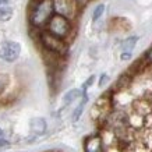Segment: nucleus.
<instances>
[{"instance_id":"nucleus-1","label":"nucleus","mask_w":152,"mask_h":152,"mask_svg":"<svg viewBox=\"0 0 152 152\" xmlns=\"http://www.w3.org/2000/svg\"><path fill=\"white\" fill-rule=\"evenodd\" d=\"M53 0H41L37 1V4L34 7L32 13H31V23L35 27H43L48 25L49 20L53 15Z\"/></svg>"},{"instance_id":"nucleus-2","label":"nucleus","mask_w":152,"mask_h":152,"mask_svg":"<svg viewBox=\"0 0 152 152\" xmlns=\"http://www.w3.org/2000/svg\"><path fill=\"white\" fill-rule=\"evenodd\" d=\"M46 27L49 32H52L56 37L61 38V39L69 37L70 31H71L70 20L67 17H64V15H60V14H56V13L52 15V18L49 20Z\"/></svg>"},{"instance_id":"nucleus-3","label":"nucleus","mask_w":152,"mask_h":152,"mask_svg":"<svg viewBox=\"0 0 152 152\" xmlns=\"http://www.w3.org/2000/svg\"><path fill=\"white\" fill-rule=\"evenodd\" d=\"M41 41H42V43H43V46L46 48L49 52H52V53L61 55V53H64L66 49H67V46H66V43H64V39L56 37V35H53V34L49 32V31L42 32Z\"/></svg>"},{"instance_id":"nucleus-4","label":"nucleus","mask_w":152,"mask_h":152,"mask_svg":"<svg viewBox=\"0 0 152 152\" xmlns=\"http://www.w3.org/2000/svg\"><path fill=\"white\" fill-rule=\"evenodd\" d=\"M20 52H21V46L20 43L13 41L4 42L1 46H0V59L7 61V63H13L18 59Z\"/></svg>"},{"instance_id":"nucleus-5","label":"nucleus","mask_w":152,"mask_h":152,"mask_svg":"<svg viewBox=\"0 0 152 152\" xmlns=\"http://www.w3.org/2000/svg\"><path fill=\"white\" fill-rule=\"evenodd\" d=\"M77 1L75 0H53V9L56 14L64 15L67 18H73L77 11Z\"/></svg>"},{"instance_id":"nucleus-6","label":"nucleus","mask_w":152,"mask_h":152,"mask_svg":"<svg viewBox=\"0 0 152 152\" xmlns=\"http://www.w3.org/2000/svg\"><path fill=\"white\" fill-rule=\"evenodd\" d=\"M85 152H102V140L99 137H91L85 141Z\"/></svg>"},{"instance_id":"nucleus-7","label":"nucleus","mask_w":152,"mask_h":152,"mask_svg":"<svg viewBox=\"0 0 152 152\" xmlns=\"http://www.w3.org/2000/svg\"><path fill=\"white\" fill-rule=\"evenodd\" d=\"M31 129H32V131L35 134H43L46 131V121L42 117L31 120Z\"/></svg>"},{"instance_id":"nucleus-8","label":"nucleus","mask_w":152,"mask_h":152,"mask_svg":"<svg viewBox=\"0 0 152 152\" xmlns=\"http://www.w3.org/2000/svg\"><path fill=\"white\" fill-rule=\"evenodd\" d=\"M81 94H84V92L80 91V89H71V91H69V92L64 95L63 101H64V103H70V102H73L74 99H77L78 96H81Z\"/></svg>"},{"instance_id":"nucleus-9","label":"nucleus","mask_w":152,"mask_h":152,"mask_svg":"<svg viewBox=\"0 0 152 152\" xmlns=\"http://www.w3.org/2000/svg\"><path fill=\"white\" fill-rule=\"evenodd\" d=\"M137 41H138V38H137V37H131V38H129V39H126V41L123 42V50H124V52H130V53H131V50L134 49V46H135Z\"/></svg>"},{"instance_id":"nucleus-10","label":"nucleus","mask_w":152,"mask_h":152,"mask_svg":"<svg viewBox=\"0 0 152 152\" xmlns=\"http://www.w3.org/2000/svg\"><path fill=\"white\" fill-rule=\"evenodd\" d=\"M11 17H13V9L0 7V21H9Z\"/></svg>"},{"instance_id":"nucleus-11","label":"nucleus","mask_w":152,"mask_h":152,"mask_svg":"<svg viewBox=\"0 0 152 152\" xmlns=\"http://www.w3.org/2000/svg\"><path fill=\"white\" fill-rule=\"evenodd\" d=\"M85 102H87V94H84V101L80 103V106L75 109V112H74V115H73V120H74V121H77V120L80 119V116H81V113H83V110H84Z\"/></svg>"},{"instance_id":"nucleus-12","label":"nucleus","mask_w":152,"mask_h":152,"mask_svg":"<svg viewBox=\"0 0 152 152\" xmlns=\"http://www.w3.org/2000/svg\"><path fill=\"white\" fill-rule=\"evenodd\" d=\"M103 11H105V4L96 6V9L94 10V14H92V20H94V21H98V20H99V17H102Z\"/></svg>"},{"instance_id":"nucleus-13","label":"nucleus","mask_w":152,"mask_h":152,"mask_svg":"<svg viewBox=\"0 0 152 152\" xmlns=\"http://www.w3.org/2000/svg\"><path fill=\"white\" fill-rule=\"evenodd\" d=\"M7 84H9V75H6V74H0V94L6 89Z\"/></svg>"},{"instance_id":"nucleus-14","label":"nucleus","mask_w":152,"mask_h":152,"mask_svg":"<svg viewBox=\"0 0 152 152\" xmlns=\"http://www.w3.org/2000/svg\"><path fill=\"white\" fill-rule=\"evenodd\" d=\"M4 145H7V141L4 140L3 133H1V130H0V147H4Z\"/></svg>"},{"instance_id":"nucleus-15","label":"nucleus","mask_w":152,"mask_h":152,"mask_svg":"<svg viewBox=\"0 0 152 152\" xmlns=\"http://www.w3.org/2000/svg\"><path fill=\"white\" fill-rule=\"evenodd\" d=\"M131 57V53L130 52H123L121 53V60H129Z\"/></svg>"},{"instance_id":"nucleus-16","label":"nucleus","mask_w":152,"mask_h":152,"mask_svg":"<svg viewBox=\"0 0 152 152\" xmlns=\"http://www.w3.org/2000/svg\"><path fill=\"white\" fill-rule=\"evenodd\" d=\"M147 60L149 61V63H152V46H151V49H149L148 53H147Z\"/></svg>"},{"instance_id":"nucleus-17","label":"nucleus","mask_w":152,"mask_h":152,"mask_svg":"<svg viewBox=\"0 0 152 152\" xmlns=\"http://www.w3.org/2000/svg\"><path fill=\"white\" fill-rule=\"evenodd\" d=\"M106 80H107V75H105V74H103V75L101 77V81H99V85H101V87L106 83Z\"/></svg>"},{"instance_id":"nucleus-18","label":"nucleus","mask_w":152,"mask_h":152,"mask_svg":"<svg viewBox=\"0 0 152 152\" xmlns=\"http://www.w3.org/2000/svg\"><path fill=\"white\" fill-rule=\"evenodd\" d=\"M78 4H85V3H88V0H75Z\"/></svg>"},{"instance_id":"nucleus-19","label":"nucleus","mask_w":152,"mask_h":152,"mask_svg":"<svg viewBox=\"0 0 152 152\" xmlns=\"http://www.w3.org/2000/svg\"><path fill=\"white\" fill-rule=\"evenodd\" d=\"M6 0H0V6H1V3H4Z\"/></svg>"},{"instance_id":"nucleus-20","label":"nucleus","mask_w":152,"mask_h":152,"mask_svg":"<svg viewBox=\"0 0 152 152\" xmlns=\"http://www.w3.org/2000/svg\"><path fill=\"white\" fill-rule=\"evenodd\" d=\"M37 1H41V0H37Z\"/></svg>"}]
</instances>
